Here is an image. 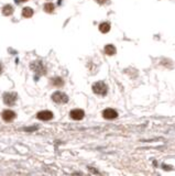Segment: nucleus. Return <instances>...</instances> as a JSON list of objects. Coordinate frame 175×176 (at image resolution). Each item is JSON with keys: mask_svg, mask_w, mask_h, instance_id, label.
I'll list each match as a JSON object with an SVG mask.
<instances>
[{"mask_svg": "<svg viewBox=\"0 0 175 176\" xmlns=\"http://www.w3.org/2000/svg\"><path fill=\"white\" fill-rule=\"evenodd\" d=\"M102 116H104L105 119H114V118H117L118 113H117V111L114 110V109L108 108V109H105L104 110Z\"/></svg>", "mask_w": 175, "mask_h": 176, "instance_id": "obj_8", "label": "nucleus"}, {"mask_svg": "<svg viewBox=\"0 0 175 176\" xmlns=\"http://www.w3.org/2000/svg\"><path fill=\"white\" fill-rule=\"evenodd\" d=\"M52 84L55 86V87H62L64 85V81L62 79L61 77H54L52 79Z\"/></svg>", "mask_w": 175, "mask_h": 176, "instance_id": "obj_11", "label": "nucleus"}, {"mask_svg": "<svg viewBox=\"0 0 175 176\" xmlns=\"http://www.w3.org/2000/svg\"><path fill=\"white\" fill-rule=\"evenodd\" d=\"M1 11H2V14L4 16H10V14H12V12H13V7L11 6V4H6L4 7H2V9H1Z\"/></svg>", "mask_w": 175, "mask_h": 176, "instance_id": "obj_9", "label": "nucleus"}, {"mask_svg": "<svg viewBox=\"0 0 175 176\" xmlns=\"http://www.w3.org/2000/svg\"><path fill=\"white\" fill-rule=\"evenodd\" d=\"M109 30H110V24L107 22H104L99 25V31L101 33H107V32H109Z\"/></svg>", "mask_w": 175, "mask_h": 176, "instance_id": "obj_12", "label": "nucleus"}, {"mask_svg": "<svg viewBox=\"0 0 175 176\" xmlns=\"http://www.w3.org/2000/svg\"><path fill=\"white\" fill-rule=\"evenodd\" d=\"M108 87L104 81H97L93 85V92L99 96H105L107 94Z\"/></svg>", "mask_w": 175, "mask_h": 176, "instance_id": "obj_1", "label": "nucleus"}, {"mask_svg": "<svg viewBox=\"0 0 175 176\" xmlns=\"http://www.w3.org/2000/svg\"><path fill=\"white\" fill-rule=\"evenodd\" d=\"M2 72V67H1V65H0V73Z\"/></svg>", "mask_w": 175, "mask_h": 176, "instance_id": "obj_17", "label": "nucleus"}, {"mask_svg": "<svg viewBox=\"0 0 175 176\" xmlns=\"http://www.w3.org/2000/svg\"><path fill=\"white\" fill-rule=\"evenodd\" d=\"M37 118L40 119V120H43V121H47V120H51L53 118V113L49 110H43V111L37 112Z\"/></svg>", "mask_w": 175, "mask_h": 176, "instance_id": "obj_6", "label": "nucleus"}, {"mask_svg": "<svg viewBox=\"0 0 175 176\" xmlns=\"http://www.w3.org/2000/svg\"><path fill=\"white\" fill-rule=\"evenodd\" d=\"M22 16H23L24 18H31L33 16V10L29 7L23 8V10H22Z\"/></svg>", "mask_w": 175, "mask_h": 176, "instance_id": "obj_13", "label": "nucleus"}, {"mask_svg": "<svg viewBox=\"0 0 175 176\" xmlns=\"http://www.w3.org/2000/svg\"><path fill=\"white\" fill-rule=\"evenodd\" d=\"M30 68L37 75H44L46 73V68L41 61H34L31 63Z\"/></svg>", "mask_w": 175, "mask_h": 176, "instance_id": "obj_2", "label": "nucleus"}, {"mask_svg": "<svg viewBox=\"0 0 175 176\" xmlns=\"http://www.w3.org/2000/svg\"><path fill=\"white\" fill-rule=\"evenodd\" d=\"M54 4H52V2H47V4H44V11L45 12H49V13H51V12H53L54 10Z\"/></svg>", "mask_w": 175, "mask_h": 176, "instance_id": "obj_14", "label": "nucleus"}, {"mask_svg": "<svg viewBox=\"0 0 175 176\" xmlns=\"http://www.w3.org/2000/svg\"><path fill=\"white\" fill-rule=\"evenodd\" d=\"M70 115H71V118L74 119V120H82L84 118L85 112L82 109H74V110H72Z\"/></svg>", "mask_w": 175, "mask_h": 176, "instance_id": "obj_7", "label": "nucleus"}, {"mask_svg": "<svg viewBox=\"0 0 175 176\" xmlns=\"http://www.w3.org/2000/svg\"><path fill=\"white\" fill-rule=\"evenodd\" d=\"M17 100V94L16 92H6L4 95V102L7 106H13Z\"/></svg>", "mask_w": 175, "mask_h": 176, "instance_id": "obj_4", "label": "nucleus"}, {"mask_svg": "<svg viewBox=\"0 0 175 176\" xmlns=\"http://www.w3.org/2000/svg\"><path fill=\"white\" fill-rule=\"evenodd\" d=\"M105 53L107 55H114L116 54V48L111 44H108L105 46Z\"/></svg>", "mask_w": 175, "mask_h": 176, "instance_id": "obj_10", "label": "nucleus"}, {"mask_svg": "<svg viewBox=\"0 0 175 176\" xmlns=\"http://www.w3.org/2000/svg\"><path fill=\"white\" fill-rule=\"evenodd\" d=\"M106 1H108V0H97V2H98V4H105Z\"/></svg>", "mask_w": 175, "mask_h": 176, "instance_id": "obj_15", "label": "nucleus"}, {"mask_svg": "<svg viewBox=\"0 0 175 176\" xmlns=\"http://www.w3.org/2000/svg\"><path fill=\"white\" fill-rule=\"evenodd\" d=\"M1 117H2V119H4V121L11 122L16 119L17 115H16V112H13L12 110H4V111L1 113Z\"/></svg>", "mask_w": 175, "mask_h": 176, "instance_id": "obj_5", "label": "nucleus"}, {"mask_svg": "<svg viewBox=\"0 0 175 176\" xmlns=\"http://www.w3.org/2000/svg\"><path fill=\"white\" fill-rule=\"evenodd\" d=\"M25 1H28V0H16V2H17V4H20V2H25Z\"/></svg>", "mask_w": 175, "mask_h": 176, "instance_id": "obj_16", "label": "nucleus"}, {"mask_svg": "<svg viewBox=\"0 0 175 176\" xmlns=\"http://www.w3.org/2000/svg\"><path fill=\"white\" fill-rule=\"evenodd\" d=\"M52 100L56 104H66L68 101V96L62 92H56L52 95Z\"/></svg>", "mask_w": 175, "mask_h": 176, "instance_id": "obj_3", "label": "nucleus"}]
</instances>
